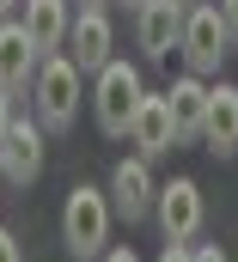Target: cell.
<instances>
[{
    "mask_svg": "<svg viewBox=\"0 0 238 262\" xmlns=\"http://www.w3.org/2000/svg\"><path fill=\"white\" fill-rule=\"evenodd\" d=\"M110 226H116V213H110V195H104V189H92V183L67 189V207H61V244H67L73 262H98V256H104Z\"/></svg>",
    "mask_w": 238,
    "mask_h": 262,
    "instance_id": "6da1fadb",
    "label": "cell"
},
{
    "mask_svg": "<svg viewBox=\"0 0 238 262\" xmlns=\"http://www.w3.org/2000/svg\"><path fill=\"white\" fill-rule=\"evenodd\" d=\"M31 92H37V122H43V134H67L73 128V116H80V67H73V55H61V49L43 55Z\"/></svg>",
    "mask_w": 238,
    "mask_h": 262,
    "instance_id": "7a4b0ae2",
    "label": "cell"
},
{
    "mask_svg": "<svg viewBox=\"0 0 238 262\" xmlns=\"http://www.w3.org/2000/svg\"><path fill=\"white\" fill-rule=\"evenodd\" d=\"M147 98V79H141V67L134 61H110L98 67V85H92V116H98V128L110 134H128V116H134V104Z\"/></svg>",
    "mask_w": 238,
    "mask_h": 262,
    "instance_id": "3957f363",
    "label": "cell"
},
{
    "mask_svg": "<svg viewBox=\"0 0 238 262\" xmlns=\"http://www.w3.org/2000/svg\"><path fill=\"white\" fill-rule=\"evenodd\" d=\"M183 61L189 73H220V61L232 55V37H226V25H220V6L214 0H202V6H183V37H177Z\"/></svg>",
    "mask_w": 238,
    "mask_h": 262,
    "instance_id": "277c9868",
    "label": "cell"
},
{
    "mask_svg": "<svg viewBox=\"0 0 238 262\" xmlns=\"http://www.w3.org/2000/svg\"><path fill=\"white\" fill-rule=\"evenodd\" d=\"M202 213H208V201H202V183H195V177H171V183H159V195H153V220H159L165 238L189 244V238L202 232Z\"/></svg>",
    "mask_w": 238,
    "mask_h": 262,
    "instance_id": "5b68a950",
    "label": "cell"
},
{
    "mask_svg": "<svg viewBox=\"0 0 238 262\" xmlns=\"http://www.w3.org/2000/svg\"><path fill=\"white\" fill-rule=\"evenodd\" d=\"M104 195H110V213H122L128 226L147 220V213H153V195H159V183H153V159H141V152H134V159H116Z\"/></svg>",
    "mask_w": 238,
    "mask_h": 262,
    "instance_id": "8992f818",
    "label": "cell"
},
{
    "mask_svg": "<svg viewBox=\"0 0 238 262\" xmlns=\"http://www.w3.org/2000/svg\"><path fill=\"white\" fill-rule=\"evenodd\" d=\"M0 177L18 183V189L43 177V122H25V116L6 122V134H0Z\"/></svg>",
    "mask_w": 238,
    "mask_h": 262,
    "instance_id": "52a82bcc",
    "label": "cell"
},
{
    "mask_svg": "<svg viewBox=\"0 0 238 262\" xmlns=\"http://www.w3.org/2000/svg\"><path fill=\"white\" fill-rule=\"evenodd\" d=\"M134 37L147 61H165L183 37V0H141L134 6Z\"/></svg>",
    "mask_w": 238,
    "mask_h": 262,
    "instance_id": "ba28073f",
    "label": "cell"
},
{
    "mask_svg": "<svg viewBox=\"0 0 238 262\" xmlns=\"http://www.w3.org/2000/svg\"><path fill=\"white\" fill-rule=\"evenodd\" d=\"M67 55H73V67L80 73H98V67L110 61V49H116V37H110V12L104 6H80V18L67 25Z\"/></svg>",
    "mask_w": 238,
    "mask_h": 262,
    "instance_id": "9c48e42d",
    "label": "cell"
},
{
    "mask_svg": "<svg viewBox=\"0 0 238 262\" xmlns=\"http://www.w3.org/2000/svg\"><path fill=\"white\" fill-rule=\"evenodd\" d=\"M128 140L141 146V159H165L171 146H177V122H171V104H165V92L153 98H141L134 104V116H128Z\"/></svg>",
    "mask_w": 238,
    "mask_h": 262,
    "instance_id": "30bf717a",
    "label": "cell"
},
{
    "mask_svg": "<svg viewBox=\"0 0 238 262\" xmlns=\"http://www.w3.org/2000/svg\"><path fill=\"white\" fill-rule=\"evenodd\" d=\"M214 159L238 152V85H208V104H202V134H195Z\"/></svg>",
    "mask_w": 238,
    "mask_h": 262,
    "instance_id": "8fae6325",
    "label": "cell"
},
{
    "mask_svg": "<svg viewBox=\"0 0 238 262\" xmlns=\"http://www.w3.org/2000/svg\"><path fill=\"white\" fill-rule=\"evenodd\" d=\"M37 43L25 37V25L18 18H0V85L6 92H25L31 79H37Z\"/></svg>",
    "mask_w": 238,
    "mask_h": 262,
    "instance_id": "7c38bea8",
    "label": "cell"
},
{
    "mask_svg": "<svg viewBox=\"0 0 238 262\" xmlns=\"http://www.w3.org/2000/svg\"><path fill=\"white\" fill-rule=\"evenodd\" d=\"M25 6V37L37 43V55H55L61 43H67V25H73V6L67 0H18Z\"/></svg>",
    "mask_w": 238,
    "mask_h": 262,
    "instance_id": "4fadbf2b",
    "label": "cell"
},
{
    "mask_svg": "<svg viewBox=\"0 0 238 262\" xmlns=\"http://www.w3.org/2000/svg\"><path fill=\"white\" fill-rule=\"evenodd\" d=\"M165 104H171V122H177V146H183V140H195V134H202V104H208V79H202V73L171 79Z\"/></svg>",
    "mask_w": 238,
    "mask_h": 262,
    "instance_id": "5bb4252c",
    "label": "cell"
},
{
    "mask_svg": "<svg viewBox=\"0 0 238 262\" xmlns=\"http://www.w3.org/2000/svg\"><path fill=\"white\" fill-rule=\"evenodd\" d=\"M220 6V25H226V37H232V49H238V0H214Z\"/></svg>",
    "mask_w": 238,
    "mask_h": 262,
    "instance_id": "9a60e30c",
    "label": "cell"
},
{
    "mask_svg": "<svg viewBox=\"0 0 238 262\" xmlns=\"http://www.w3.org/2000/svg\"><path fill=\"white\" fill-rule=\"evenodd\" d=\"M0 262H25V250H18V238L0 226Z\"/></svg>",
    "mask_w": 238,
    "mask_h": 262,
    "instance_id": "2e32d148",
    "label": "cell"
},
{
    "mask_svg": "<svg viewBox=\"0 0 238 262\" xmlns=\"http://www.w3.org/2000/svg\"><path fill=\"white\" fill-rule=\"evenodd\" d=\"M189 262H226V256H220V244H189Z\"/></svg>",
    "mask_w": 238,
    "mask_h": 262,
    "instance_id": "e0dca14e",
    "label": "cell"
},
{
    "mask_svg": "<svg viewBox=\"0 0 238 262\" xmlns=\"http://www.w3.org/2000/svg\"><path fill=\"white\" fill-rule=\"evenodd\" d=\"M159 262H189V244H177V238H165V250H159Z\"/></svg>",
    "mask_w": 238,
    "mask_h": 262,
    "instance_id": "ac0fdd59",
    "label": "cell"
},
{
    "mask_svg": "<svg viewBox=\"0 0 238 262\" xmlns=\"http://www.w3.org/2000/svg\"><path fill=\"white\" fill-rule=\"evenodd\" d=\"M98 262H141V256H134L128 244H104V256H98Z\"/></svg>",
    "mask_w": 238,
    "mask_h": 262,
    "instance_id": "d6986e66",
    "label": "cell"
},
{
    "mask_svg": "<svg viewBox=\"0 0 238 262\" xmlns=\"http://www.w3.org/2000/svg\"><path fill=\"white\" fill-rule=\"evenodd\" d=\"M6 122H12V92L0 85V134H6Z\"/></svg>",
    "mask_w": 238,
    "mask_h": 262,
    "instance_id": "ffe728a7",
    "label": "cell"
},
{
    "mask_svg": "<svg viewBox=\"0 0 238 262\" xmlns=\"http://www.w3.org/2000/svg\"><path fill=\"white\" fill-rule=\"evenodd\" d=\"M12 6H18V0H0V18H6V12H12Z\"/></svg>",
    "mask_w": 238,
    "mask_h": 262,
    "instance_id": "44dd1931",
    "label": "cell"
},
{
    "mask_svg": "<svg viewBox=\"0 0 238 262\" xmlns=\"http://www.w3.org/2000/svg\"><path fill=\"white\" fill-rule=\"evenodd\" d=\"M80 6H110V0H80Z\"/></svg>",
    "mask_w": 238,
    "mask_h": 262,
    "instance_id": "7402d4cb",
    "label": "cell"
},
{
    "mask_svg": "<svg viewBox=\"0 0 238 262\" xmlns=\"http://www.w3.org/2000/svg\"><path fill=\"white\" fill-rule=\"evenodd\" d=\"M128 6H141V0H128Z\"/></svg>",
    "mask_w": 238,
    "mask_h": 262,
    "instance_id": "603a6c76",
    "label": "cell"
},
{
    "mask_svg": "<svg viewBox=\"0 0 238 262\" xmlns=\"http://www.w3.org/2000/svg\"><path fill=\"white\" fill-rule=\"evenodd\" d=\"M183 6H189V0H183Z\"/></svg>",
    "mask_w": 238,
    "mask_h": 262,
    "instance_id": "cb8c5ba5",
    "label": "cell"
}]
</instances>
